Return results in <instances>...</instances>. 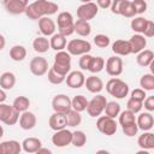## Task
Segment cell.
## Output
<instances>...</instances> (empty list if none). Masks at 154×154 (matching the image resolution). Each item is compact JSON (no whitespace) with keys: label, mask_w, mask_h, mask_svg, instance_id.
Masks as SVG:
<instances>
[{"label":"cell","mask_w":154,"mask_h":154,"mask_svg":"<svg viewBox=\"0 0 154 154\" xmlns=\"http://www.w3.org/2000/svg\"><path fill=\"white\" fill-rule=\"evenodd\" d=\"M5 46H6V38L2 34H0V51H2L5 48Z\"/></svg>","instance_id":"cell-53"},{"label":"cell","mask_w":154,"mask_h":154,"mask_svg":"<svg viewBox=\"0 0 154 154\" xmlns=\"http://www.w3.org/2000/svg\"><path fill=\"white\" fill-rule=\"evenodd\" d=\"M111 2H112V0H96V2H95V4L97 5V7H99V8L107 10V8H109Z\"/></svg>","instance_id":"cell-52"},{"label":"cell","mask_w":154,"mask_h":154,"mask_svg":"<svg viewBox=\"0 0 154 154\" xmlns=\"http://www.w3.org/2000/svg\"><path fill=\"white\" fill-rule=\"evenodd\" d=\"M154 60V53L150 49H143L141 52L137 53L136 57V63L141 66V67H147L149 66Z\"/></svg>","instance_id":"cell-27"},{"label":"cell","mask_w":154,"mask_h":154,"mask_svg":"<svg viewBox=\"0 0 154 154\" xmlns=\"http://www.w3.org/2000/svg\"><path fill=\"white\" fill-rule=\"evenodd\" d=\"M84 85L88 89V91H90L93 94H99L103 89V82H102V79L100 77H97L95 73L85 78Z\"/></svg>","instance_id":"cell-20"},{"label":"cell","mask_w":154,"mask_h":154,"mask_svg":"<svg viewBox=\"0 0 154 154\" xmlns=\"http://www.w3.org/2000/svg\"><path fill=\"white\" fill-rule=\"evenodd\" d=\"M106 90H107V93L111 96L122 100L125 96H128V94H129V85H128V83H125L120 78L113 77V78H111L106 83Z\"/></svg>","instance_id":"cell-2"},{"label":"cell","mask_w":154,"mask_h":154,"mask_svg":"<svg viewBox=\"0 0 154 154\" xmlns=\"http://www.w3.org/2000/svg\"><path fill=\"white\" fill-rule=\"evenodd\" d=\"M142 35L144 37H149V38L154 36V22L153 20H149V19L147 20V24H146V28H144Z\"/></svg>","instance_id":"cell-49"},{"label":"cell","mask_w":154,"mask_h":154,"mask_svg":"<svg viewBox=\"0 0 154 154\" xmlns=\"http://www.w3.org/2000/svg\"><path fill=\"white\" fill-rule=\"evenodd\" d=\"M118 117H119V124H120L122 126L136 122V116H135V113L131 112V111H129L128 108H126L125 111L120 112V113L118 114Z\"/></svg>","instance_id":"cell-40"},{"label":"cell","mask_w":154,"mask_h":154,"mask_svg":"<svg viewBox=\"0 0 154 154\" xmlns=\"http://www.w3.org/2000/svg\"><path fill=\"white\" fill-rule=\"evenodd\" d=\"M10 58L13 61H23L26 58V49L22 45H14L10 49Z\"/></svg>","instance_id":"cell-31"},{"label":"cell","mask_w":154,"mask_h":154,"mask_svg":"<svg viewBox=\"0 0 154 154\" xmlns=\"http://www.w3.org/2000/svg\"><path fill=\"white\" fill-rule=\"evenodd\" d=\"M119 14L123 16V17H125V18H134L136 16V12H135L134 6H132V4H131L130 0H126L124 2L123 7H122V10L119 12Z\"/></svg>","instance_id":"cell-42"},{"label":"cell","mask_w":154,"mask_h":154,"mask_svg":"<svg viewBox=\"0 0 154 154\" xmlns=\"http://www.w3.org/2000/svg\"><path fill=\"white\" fill-rule=\"evenodd\" d=\"M18 122H19V126L23 130H31L36 126L37 118H36L35 113H32L30 111H24L20 113Z\"/></svg>","instance_id":"cell-16"},{"label":"cell","mask_w":154,"mask_h":154,"mask_svg":"<svg viewBox=\"0 0 154 154\" xmlns=\"http://www.w3.org/2000/svg\"><path fill=\"white\" fill-rule=\"evenodd\" d=\"M67 52L71 55H83L85 53H89L91 51V45L89 41L87 40H82V38H73L70 42H67L66 45Z\"/></svg>","instance_id":"cell-6"},{"label":"cell","mask_w":154,"mask_h":154,"mask_svg":"<svg viewBox=\"0 0 154 154\" xmlns=\"http://www.w3.org/2000/svg\"><path fill=\"white\" fill-rule=\"evenodd\" d=\"M103 112L106 116H108L111 118H116L120 113V105L117 101H107Z\"/></svg>","instance_id":"cell-38"},{"label":"cell","mask_w":154,"mask_h":154,"mask_svg":"<svg viewBox=\"0 0 154 154\" xmlns=\"http://www.w3.org/2000/svg\"><path fill=\"white\" fill-rule=\"evenodd\" d=\"M147 20L144 17H134V19H131V23H130V26L131 29L136 32V34H142L144 28H146V24H147Z\"/></svg>","instance_id":"cell-39"},{"label":"cell","mask_w":154,"mask_h":154,"mask_svg":"<svg viewBox=\"0 0 154 154\" xmlns=\"http://www.w3.org/2000/svg\"><path fill=\"white\" fill-rule=\"evenodd\" d=\"M147 94H146V90H143L142 88H137V89H134L131 91V96L130 97H134L136 100H140V101H143L146 99Z\"/></svg>","instance_id":"cell-50"},{"label":"cell","mask_w":154,"mask_h":154,"mask_svg":"<svg viewBox=\"0 0 154 154\" xmlns=\"http://www.w3.org/2000/svg\"><path fill=\"white\" fill-rule=\"evenodd\" d=\"M38 29L41 31V34L46 37L48 36H52L55 30H57V24L53 19H51L48 16L46 17H42L38 19Z\"/></svg>","instance_id":"cell-17"},{"label":"cell","mask_w":154,"mask_h":154,"mask_svg":"<svg viewBox=\"0 0 154 154\" xmlns=\"http://www.w3.org/2000/svg\"><path fill=\"white\" fill-rule=\"evenodd\" d=\"M143 107L148 111V112H153L154 111V96H146V99L143 100Z\"/></svg>","instance_id":"cell-51"},{"label":"cell","mask_w":154,"mask_h":154,"mask_svg":"<svg viewBox=\"0 0 154 154\" xmlns=\"http://www.w3.org/2000/svg\"><path fill=\"white\" fill-rule=\"evenodd\" d=\"M136 124L140 130L142 131H150L154 126V118L152 112H142L136 119Z\"/></svg>","instance_id":"cell-18"},{"label":"cell","mask_w":154,"mask_h":154,"mask_svg":"<svg viewBox=\"0 0 154 154\" xmlns=\"http://www.w3.org/2000/svg\"><path fill=\"white\" fill-rule=\"evenodd\" d=\"M93 55H90L89 53H85L83 55H81L79 60H78V65L82 70H88V66H89V63H90V59H91Z\"/></svg>","instance_id":"cell-48"},{"label":"cell","mask_w":154,"mask_h":154,"mask_svg":"<svg viewBox=\"0 0 154 154\" xmlns=\"http://www.w3.org/2000/svg\"><path fill=\"white\" fill-rule=\"evenodd\" d=\"M2 136H4V128L0 125V138H1Z\"/></svg>","instance_id":"cell-56"},{"label":"cell","mask_w":154,"mask_h":154,"mask_svg":"<svg viewBox=\"0 0 154 154\" xmlns=\"http://www.w3.org/2000/svg\"><path fill=\"white\" fill-rule=\"evenodd\" d=\"M88 106V100L83 95H76L71 100V108L77 111V112H83L87 109Z\"/></svg>","instance_id":"cell-35"},{"label":"cell","mask_w":154,"mask_h":154,"mask_svg":"<svg viewBox=\"0 0 154 154\" xmlns=\"http://www.w3.org/2000/svg\"><path fill=\"white\" fill-rule=\"evenodd\" d=\"M48 67H49L48 60L46 58H43V57H40V55L38 57H34L29 63L30 72L34 76H37V77L46 75L47 71H48Z\"/></svg>","instance_id":"cell-10"},{"label":"cell","mask_w":154,"mask_h":154,"mask_svg":"<svg viewBox=\"0 0 154 154\" xmlns=\"http://www.w3.org/2000/svg\"><path fill=\"white\" fill-rule=\"evenodd\" d=\"M112 52L118 57H125L131 54L130 43L126 40H116L112 43Z\"/></svg>","instance_id":"cell-21"},{"label":"cell","mask_w":154,"mask_h":154,"mask_svg":"<svg viewBox=\"0 0 154 154\" xmlns=\"http://www.w3.org/2000/svg\"><path fill=\"white\" fill-rule=\"evenodd\" d=\"M105 69L106 72L112 76V77H118L123 73V60L122 58H119L118 55H113L109 57L106 61H105Z\"/></svg>","instance_id":"cell-12"},{"label":"cell","mask_w":154,"mask_h":154,"mask_svg":"<svg viewBox=\"0 0 154 154\" xmlns=\"http://www.w3.org/2000/svg\"><path fill=\"white\" fill-rule=\"evenodd\" d=\"M13 108L18 112V113H22L24 111H28L29 109V106H30V100L29 97L26 96H17L14 100H13V103H12Z\"/></svg>","instance_id":"cell-34"},{"label":"cell","mask_w":154,"mask_h":154,"mask_svg":"<svg viewBox=\"0 0 154 154\" xmlns=\"http://www.w3.org/2000/svg\"><path fill=\"white\" fill-rule=\"evenodd\" d=\"M48 125H49V128H51L52 130H54V131L66 128V117H65V114L54 112V113L49 117V119H48Z\"/></svg>","instance_id":"cell-24"},{"label":"cell","mask_w":154,"mask_h":154,"mask_svg":"<svg viewBox=\"0 0 154 154\" xmlns=\"http://www.w3.org/2000/svg\"><path fill=\"white\" fill-rule=\"evenodd\" d=\"M106 103H107L106 97L101 94H96L90 101H88V106H87L85 111L91 118H96V117L101 116V113L105 109Z\"/></svg>","instance_id":"cell-7"},{"label":"cell","mask_w":154,"mask_h":154,"mask_svg":"<svg viewBox=\"0 0 154 154\" xmlns=\"http://www.w3.org/2000/svg\"><path fill=\"white\" fill-rule=\"evenodd\" d=\"M55 24L58 25V32L66 36V37L75 32V28H73L75 20H73V17L70 12H66V11L60 12L58 14Z\"/></svg>","instance_id":"cell-3"},{"label":"cell","mask_w":154,"mask_h":154,"mask_svg":"<svg viewBox=\"0 0 154 154\" xmlns=\"http://www.w3.org/2000/svg\"><path fill=\"white\" fill-rule=\"evenodd\" d=\"M132 6H134V10L136 12V14H142L147 11V1L146 0H132L131 1Z\"/></svg>","instance_id":"cell-45"},{"label":"cell","mask_w":154,"mask_h":154,"mask_svg":"<svg viewBox=\"0 0 154 154\" xmlns=\"http://www.w3.org/2000/svg\"><path fill=\"white\" fill-rule=\"evenodd\" d=\"M75 28V32L82 37H87L90 35L91 32V25L89 24V22L87 20H82V19H77L73 24Z\"/></svg>","instance_id":"cell-30"},{"label":"cell","mask_w":154,"mask_h":154,"mask_svg":"<svg viewBox=\"0 0 154 154\" xmlns=\"http://www.w3.org/2000/svg\"><path fill=\"white\" fill-rule=\"evenodd\" d=\"M19 113L13 108L12 105H7L5 102L0 103V122L6 125H14L18 123Z\"/></svg>","instance_id":"cell-8"},{"label":"cell","mask_w":154,"mask_h":154,"mask_svg":"<svg viewBox=\"0 0 154 154\" xmlns=\"http://www.w3.org/2000/svg\"><path fill=\"white\" fill-rule=\"evenodd\" d=\"M32 48L36 53H46L48 52V49L51 48V45H49V40L46 37V36H37L34 41H32Z\"/></svg>","instance_id":"cell-29"},{"label":"cell","mask_w":154,"mask_h":154,"mask_svg":"<svg viewBox=\"0 0 154 154\" xmlns=\"http://www.w3.org/2000/svg\"><path fill=\"white\" fill-rule=\"evenodd\" d=\"M87 143V135L84 134V131L82 130H76L72 132V137H71V144L81 148Z\"/></svg>","instance_id":"cell-36"},{"label":"cell","mask_w":154,"mask_h":154,"mask_svg":"<svg viewBox=\"0 0 154 154\" xmlns=\"http://www.w3.org/2000/svg\"><path fill=\"white\" fill-rule=\"evenodd\" d=\"M16 85V76L11 71H6L0 75V88L4 90H11Z\"/></svg>","instance_id":"cell-28"},{"label":"cell","mask_w":154,"mask_h":154,"mask_svg":"<svg viewBox=\"0 0 154 154\" xmlns=\"http://www.w3.org/2000/svg\"><path fill=\"white\" fill-rule=\"evenodd\" d=\"M126 107H128L129 111H131V112H134V113L136 114V113H138V112L142 109V107H143V101H140V100H136V99H134V97H130V99L128 100V102H126Z\"/></svg>","instance_id":"cell-44"},{"label":"cell","mask_w":154,"mask_h":154,"mask_svg":"<svg viewBox=\"0 0 154 154\" xmlns=\"http://www.w3.org/2000/svg\"><path fill=\"white\" fill-rule=\"evenodd\" d=\"M65 77L64 75H60L59 72H57L53 67L48 69L47 71V78L52 84H61L63 82H65Z\"/></svg>","instance_id":"cell-41"},{"label":"cell","mask_w":154,"mask_h":154,"mask_svg":"<svg viewBox=\"0 0 154 154\" xmlns=\"http://www.w3.org/2000/svg\"><path fill=\"white\" fill-rule=\"evenodd\" d=\"M66 126H70V128H75L77 125H79L82 123V116H81V112H77L75 109H70L66 114Z\"/></svg>","instance_id":"cell-33"},{"label":"cell","mask_w":154,"mask_h":154,"mask_svg":"<svg viewBox=\"0 0 154 154\" xmlns=\"http://www.w3.org/2000/svg\"><path fill=\"white\" fill-rule=\"evenodd\" d=\"M6 97H7V95H6L5 90H4L2 88H0V103H1V102H5Z\"/></svg>","instance_id":"cell-54"},{"label":"cell","mask_w":154,"mask_h":154,"mask_svg":"<svg viewBox=\"0 0 154 154\" xmlns=\"http://www.w3.org/2000/svg\"><path fill=\"white\" fill-rule=\"evenodd\" d=\"M140 85L146 91L154 90V75L153 73H144L140 79Z\"/></svg>","instance_id":"cell-37"},{"label":"cell","mask_w":154,"mask_h":154,"mask_svg":"<svg viewBox=\"0 0 154 154\" xmlns=\"http://www.w3.org/2000/svg\"><path fill=\"white\" fill-rule=\"evenodd\" d=\"M0 154H2V152H1V144H0Z\"/></svg>","instance_id":"cell-58"},{"label":"cell","mask_w":154,"mask_h":154,"mask_svg":"<svg viewBox=\"0 0 154 154\" xmlns=\"http://www.w3.org/2000/svg\"><path fill=\"white\" fill-rule=\"evenodd\" d=\"M2 154H19L22 152V143L16 140H7L0 143Z\"/></svg>","instance_id":"cell-25"},{"label":"cell","mask_w":154,"mask_h":154,"mask_svg":"<svg viewBox=\"0 0 154 154\" xmlns=\"http://www.w3.org/2000/svg\"><path fill=\"white\" fill-rule=\"evenodd\" d=\"M82 4H84V2H90V1H93V0H79Z\"/></svg>","instance_id":"cell-57"},{"label":"cell","mask_w":154,"mask_h":154,"mask_svg":"<svg viewBox=\"0 0 154 154\" xmlns=\"http://www.w3.org/2000/svg\"><path fill=\"white\" fill-rule=\"evenodd\" d=\"M103 69H105V59L102 57H91L87 71H89L94 75V73L101 72Z\"/></svg>","instance_id":"cell-32"},{"label":"cell","mask_w":154,"mask_h":154,"mask_svg":"<svg viewBox=\"0 0 154 154\" xmlns=\"http://www.w3.org/2000/svg\"><path fill=\"white\" fill-rule=\"evenodd\" d=\"M49 45H51V48L54 49L55 52L64 51V48H66V45H67L66 36H64L59 32H54L49 38Z\"/></svg>","instance_id":"cell-26"},{"label":"cell","mask_w":154,"mask_h":154,"mask_svg":"<svg viewBox=\"0 0 154 154\" xmlns=\"http://www.w3.org/2000/svg\"><path fill=\"white\" fill-rule=\"evenodd\" d=\"M42 147V141L37 137H26L22 142V150L25 153H37V150Z\"/></svg>","instance_id":"cell-23"},{"label":"cell","mask_w":154,"mask_h":154,"mask_svg":"<svg viewBox=\"0 0 154 154\" xmlns=\"http://www.w3.org/2000/svg\"><path fill=\"white\" fill-rule=\"evenodd\" d=\"M52 108L54 112L66 114L71 109V99L65 94H58L52 100Z\"/></svg>","instance_id":"cell-11"},{"label":"cell","mask_w":154,"mask_h":154,"mask_svg":"<svg viewBox=\"0 0 154 154\" xmlns=\"http://www.w3.org/2000/svg\"><path fill=\"white\" fill-rule=\"evenodd\" d=\"M52 67L60 75L66 76L71 70V54L66 51H58L54 55V64Z\"/></svg>","instance_id":"cell-4"},{"label":"cell","mask_w":154,"mask_h":154,"mask_svg":"<svg viewBox=\"0 0 154 154\" xmlns=\"http://www.w3.org/2000/svg\"><path fill=\"white\" fill-rule=\"evenodd\" d=\"M71 137H72V131L67 130L66 128L57 130L53 136H52V143L58 147V148H64L71 144Z\"/></svg>","instance_id":"cell-13"},{"label":"cell","mask_w":154,"mask_h":154,"mask_svg":"<svg viewBox=\"0 0 154 154\" xmlns=\"http://www.w3.org/2000/svg\"><path fill=\"white\" fill-rule=\"evenodd\" d=\"M59 10L58 4L48 0H35L34 2L29 4L25 8V16L29 19L38 20L42 17L55 14Z\"/></svg>","instance_id":"cell-1"},{"label":"cell","mask_w":154,"mask_h":154,"mask_svg":"<svg viewBox=\"0 0 154 154\" xmlns=\"http://www.w3.org/2000/svg\"><path fill=\"white\" fill-rule=\"evenodd\" d=\"M41 153H47V154H51L52 153V150L51 149H48V148H40L38 150H37V154H41Z\"/></svg>","instance_id":"cell-55"},{"label":"cell","mask_w":154,"mask_h":154,"mask_svg":"<svg viewBox=\"0 0 154 154\" xmlns=\"http://www.w3.org/2000/svg\"><path fill=\"white\" fill-rule=\"evenodd\" d=\"M97 13H99V7L93 1L84 2L77 7V17H78V19H82V20L89 22L90 19L96 17Z\"/></svg>","instance_id":"cell-9"},{"label":"cell","mask_w":154,"mask_h":154,"mask_svg":"<svg viewBox=\"0 0 154 154\" xmlns=\"http://www.w3.org/2000/svg\"><path fill=\"white\" fill-rule=\"evenodd\" d=\"M125 1L126 0H112L111 6H109L111 12L113 14H119V12H120V10H122V7H123V5H124Z\"/></svg>","instance_id":"cell-47"},{"label":"cell","mask_w":154,"mask_h":154,"mask_svg":"<svg viewBox=\"0 0 154 154\" xmlns=\"http://www.w3.org/2000/svg\"><path fill=\"white\" fill-rule=\"evenodd\" d=\"M84 81H85V76L82 71H70L65 77V82L67 87L72 89L82 88L84 85Z\"/></svg>","instance_id":"cell-15"},{"label":"cell","mask_w":154,"mask_h":154,"mask_svg":"<svg viewBox=\"0 0 154 154\" xmlns=\"http://www.w3.org/2000/svg\"><path fill=\"white\" fill-rule=\"evenodd\" d=\"M137 144L143 150L154 149V134L150 131H143V134L137 138Z\"/></svg>","instance_id":"cell-22"},{"label":"cell","mask_w":154,"mask_h":154,"mask_svg":"<svg viewBox=\"0 0 154 154\" xmlns=\"http://www.w3.org/2000/svg\"><path fill=\"white\" fill-rule=\"evenodd\" d=\"M122 130H123V132H124L125 136H128V137H134L135 135H137L138 126H137V124H136V122H135V123H131V124H128V125L122 126Z\"/></svg>","instance_id":"cell-46"},{"label":"cell","mask_w":154,"mask_h":154,"mask_svg":"<svg viewBox=\"0 0 154 154\" xmlns=\"http://www.w3.org/2000/svg\"><path fill=\"white\" fill-rule=\"evenodd\" d=\"M128 41L130 43L131 54H137L138 52L143 51L147 46V38L142 34H134Z\"/></svg>","instance_id":"cell-19"},{"label":"cell","mask_w":154,"mask_h":154,"mask_svg":"<svg viewBox=\"0 0 154 154\" xmlns=\"http://www.w3.org/2000/svg\"><path fill=\"white\" fill-rule=\"evenodd\" d=\"M28 5H29V0H4L5 10L10 14H14V16L24 13Z\"/></svg>","instance_id":"cell-14"},{"label":"cell","mask_w":154,"mask_h":154,"mask_svg":"<svg viewBox=\"0 0 154 154\" xmlns=\"http://www.w3.org/2000/svg\"><path fill=\"white\" fill-rule=\"evenodd\" d=\"M94 43H95L96 47H99V48H106V47L109 46L111 40H109V37H108L107 35H105V34H97V35L94 36Z\"/></svg>","instance_id":"cell-43"},{"label":"cell","mask_w":154,"mask_h":154,"mask_svg":"<svg viewBox=\"0 0 154 154\" xmlns=\"http://www.w3.org/2000/svg\"><path fill=\"white\" fill-rule=\"evenodd\" d=\"M96 128L97 130L106 135V136H112L117 132L118 124L116 122V118H111L108 116H99L96 120Z\"/></svg>","instance_id":"cell-5"}]
</instances>
